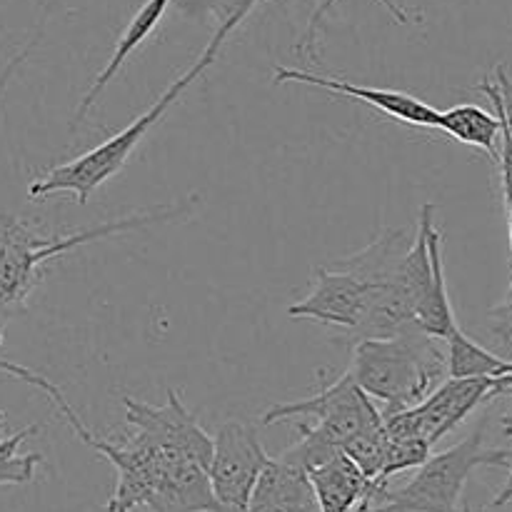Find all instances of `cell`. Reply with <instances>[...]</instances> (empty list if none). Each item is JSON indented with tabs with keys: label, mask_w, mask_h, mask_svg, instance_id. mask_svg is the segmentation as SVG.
I'll return each instance as SVG.
<instances>
[{
	"label": "cell",
	"mask_w": 512,
	"mask_h": 512,
	"mask_svg": "<svg viewBox=\"0 0 512 512\" xmlns=\"http://www.w3.org/2000/svg\"><path fill=\"white\" fill-rule=\"evenodd\" d=\"M195 198H188L180 205L150 210V213L128 215V218L103 223L98 228L78 230L70 235H45L30 228L20 218L10 213H0V323L23 310L25 300L33 293L35 285L43 278V268L55 258H63L70 250L88 245L93 240L110 238V235L130 233V230L150 228L155 223H168L188 213Z\"/></svg>",
	"instance_id": "cell-1"
},
{
	"label": "cell",
	"mask_w": 512,
	"mask_h": 512,
	"mask_svg": "<svg viewBox=\"0 0 512 512\" xmlns=\"http://www.w3.org/2000/svg\"><path fill=\"white\" fill-rule=\"evenodd\" d=\"M438 338L413 328L395 338L360 340L353 350L350 375L375 400L383 415L415 408L448 373V355L438 350Z\"/></svg>",
	"instance_id": "cell-2"
},
{
	"label": "cell",
	"mask_w": 512,
	"mask_h": 512,
	"mask_svg": "<svg viewBox=\"0 0 512 512\" xmlns=\"http://www.w3.org/2000/svg\"><path fill=\"white\" fill-rule=\"evenodd\" d=\"M403 240V230H390L360 253L333 263V268L315 270L313 290L305 300L290 305V318L338 325L348 333L358 328L380 288L398 273L403 255L408 253L403 250Z\"/></svg>",
	"instance_id": "cell-3"
},
{
	"label": "cell",
	"mask_w": 512,
	"mask_h": 512,
	"mask_svg": "<svg viewBox=\"0 0 512 512\" xmlns=\"http://www.w3.org/2000/svg\"><path fill=\"white\" fill-rule=\"evenodd\" d=\"M225 40H228V35L215 30L210 43L205 45L203 53L198 55V60H195L183 75H178V80H173L170 88L165 90L163 95H158V100H155L143 115H138L128 128H123L118 135H113V138H108L105 143H100L98 148L88 150V153L70 160V163H63L58 165V168L48 170L43 178H38L28 188L30 198L40 200L55 193H73L78 205L88 203L90 195H93L105 180H110L113 175H118L120 170L125 168V163H128L130 155L135 153L140 140L153 130L155 123H160V120L165 118L170 105H173L175 100H180V95L188 90V85L193 83V80H198L200 75L215 63L218 53L223 50Z\"/></svg>",
	"instance_id": "cell-4"
},
{
	"label": "cell",
	"mask_w": 512,
	"mask_h": 512,
	"mask_svg": "<svg viewBox=\"0 0 512 512\" xmlns=\"http://www.w3.org/2000/svg\"><path fill=\"white\" fill-rule=\"evenodd\" d=\"M485 425L463 443L430 455L400 490H385L365 512H458L465 483L478 468H510V450L485 448Z\"/></svg>",
	"instance_id": "cell-5"
},
{
	"label": "cell",
	"mask_w": 512,
	"mask_h": 512,
	"mask_svg": "<svg viewBox=\"0 0 512 512\" xmlns=\"http://www.w3.org/2000/svg\"><path fill=\"white\" fill-rule=\"evenodd\" d=\"M398 278L415 308V323L420 330L438 340H448L458 328L453 305L448 298L443 265V233L435 225V205L425 203L420 210V223L415 243L403 255Z\"/></svg>",
	"instance_id": "cell-6"
},
{
	"label": "cell",
	"mask_w": 512,
	"mask_h": 512,
	"mask_svg": "<svg viewBox=\"0 0 512 512\" xmlns=\"http://www.w3.org/2000/svg\"><path fill=\"white\" fill-rule=\"evenodd\" d=\"M298 418L315 420L310 425L318 430L320 438H325L330 445L343 450L353 435H358L370 423L383 418V410H378L375 400L355 383V378L348 370V373L340 375L333 385L323 388L313 398L273 405L263 415V425Z\"/></svg>",
	"instance_id": "cell-7"
},
{
	"label": "cell",
	"mask_w": 512,
	"mask_h": 512,
	"mask_svg": "<svg viewBox=\"0 0 512 512\" xmlns=\"http://www.w3.org/2000/svg\"><path fill=\"white\" fill-rule=\"evenodd\" d=\"M498 378H448L420 405L383 415L390 440L423 438L430 445L453 433L478 405L490 403Z\"/></svg>",
	"instance_id": "cell-8"
},
{
	"label": "cell",
	"mask_w": 512,
	"mask_h": 512,
	"mask_svg": "<svg viewBox=\"0 0 512 512\" xmlns=\"http://www.w3.org/2000/svg\"><path fill=\"white\" fill-rule=\"evenodd\" d=\"M268 460L270 455L265 453L253 425L240 420L220 425L213 438V458L208 468L220 512H248L253 490Z\"/></svg>",
	"instance_id": "cell-9"
},
{
	"label": "cell",
	"mask_w": 512,
	"mask_h": 512,
	"mask_svg": "<svg viewBox=\"0 0 512 512\" xmlns=\"http://www.w3.org/2000/svg\"><path fill=\"white\" fill-rule=\"evenodd\" d=\"M125 418L138 438L148 440L163 453L188 455L210 468L213 438L198 425L195 415L183 405L175 390H168L165 405H148L125 395Z\"/></svg>",
	"instance_id": "cell-10"
},
{
	"label": "cell",
	"mask_w": 512,
	"mask_h": 512,
	"mask_svg": "<svg viewBox=\"0 0 512 512\" xmlns=\"http://www.w3.org/2000/svg\"><path fill=\"white\" fill-rule=\"evenodd\" d=\"M275 83H305L315 85V88L330 90L335 95H345V98L360 100V103L370 105V108L380 110L388 118L400 120V123L418 125V128H438L440 110L433 105L423 103L420 98L410 93H400V90H385V88H368V85H355L350 80L340 78H325V75L310 73V70L298 68H275Z\"/></svg>",
	"instance_id": "cell-11"
},
{
	"label": "cell",
	"mask_w": 512,
	"mask_h": 512,
	"mask_svg": "<svg viewBox=\"0 0 512 512\" xmlns=\"http://www.w3.org/2000/svg\"><path fill=\"white\" fill-rule=\"evenodd\" d=\"M248 512H320L308 470L288 458H270L260 473Z\"/></svg>",
	"instance_id": "cell-12"
},
{
	"label": "cell",
	"mask_w": 512,
	"mask_h": 512,
	"mask_svg": "<svg viewBox=\"0 0 512 512\" xmlns=\"http://www.w3.org/2000/svg\"><path fill=\"white\" fill-rule=\"evenodd\" d=\"M170 3H173V0H145V3L140 5V10L133 15V18H130V23L125 25L123 35L118 38V45H115V50H113V55H110L108 65L100 70L98 78H95V83L90 85V90L83 95V100H80L78 110H75L73 128H75V125L83 123L85 115H88V110L95 105V100L103 95V90L108 88V85L113 83L115 75L120 73V68L125 65V60H128L130 55H133L135 50H138L140 45H143L145 40L150 38V33L158 28L160 20H163L165 10H168Z\"/></svg>",
	"instance_id": "cell-13"
},
{
	"label": "cell",
	"mask_w": 512,
	"mask_h": 512,
	"mask_svg": "<svg viewBox=\"0 0 512 512\" xmlns=\"http://www.w3.org/2000/svg\"><path fill=\"white\" fill-rule=\"evenodd\" d=\"M308 475L320 512H358L373 488V480L365 478L363 470L345 453H338Z\"/></svg>",
	"instance_id": "cell-14"
},
{
	"label": "cell",
	"mask_w": 512,
	"mask_h": 512,
	"mask_svg": "<svg viewBox=\"0 0 512 512\" xmlns=\"http://www.w3.org/2000/svg\"><path fill=\"white\" fill-rule=\"evenodd\" d=\"M438 130H443L445 135H450L458 143L485 150L493 160L500 158L498 140L500 133H503V123H500L498 113H488V110L473 103L455 105L450 110H440Z\"/></svg>",
	"instance_id": "cell-15"
},
{
	"label": "cell",
	"mask_w": 512,
	"mask_h": 512,
	"mask_svg": "<svg viewBox=\"0 0 512 512\" xmlns=\"http://www.w3.org/2000/svg\"><path fill=\"white\" fill-rule=\"evenodd\" d=\"M448 343V378H500L512 373V360H503L455 328Z\"/></svg>",
	"instance_id": "cell-16"
},
{
	"label": "cell",
	"mask_w": 512,
	"mask_h": 512,
	"mask_svg": "<svg viewBox=\"0 0 512 512\" xmlns=\"http://www.w3.org/2000/svg\"><path fill=\"white\" fill-rule=\"evenodd\" d=\"M388 445L390 435L388 430H385V418H380L375 420V423H370L368 428L360 430L358 435H353V438L345 443L343 453L363 470L365 478L375 483V480L380 478V473H383Z\"/></svg>",
	"instance_id": "cell-17"
},
{
	"label": "cell",
	"mask_w": 512,
	"mask_h": 512,
	"mask_svg": "<svg viewBox=\"0 0 512 512\" xmlns=\"http://www.w3.org/2000/svg\"><path fill=\"white\" fill-rule=\"evenodd\" d=\"M38 430L40 425H28L10 438L0 440V485H25L35 478V468L43 463V455L20 453V445Z\"/></svg>",
	"instance_id": "cell-18"
},
{
	"label": "cell",
	"mask_w": 512,
	"mask_h": 512,
	"mask_svg": "<svg viewBox=\"0 0 512 512\" xmlns=\"http://www.w3.org/2000/svg\"><path fill=\"white\" fill-rule=\"evenodd\" d=\"M260 0H178V8L190 18H213L215 30L230 38Z\"/></svg>",
	"instance_id": "cell-19"
},
{
	"label": "cell",
	"mask_w": 512,
	"mask_h": 512,
	"mask_svg": "<svg viewBox=\"0 0 512 512\" xmlns=\"http://www.w3.org/2000/svg\"><path fill=\"white\" fill-rule=\"evenodd\" d=\"M433 445L423 438H403V440H390L388 455H385V465L380 478L375 480V488H388V480L393 475L405 473L410 468H420L425 460L430 458Z\"/></svg>",
	"instance_id": "cell-20"
},
{
	"label": "cell",
	"mask_w": 512,
	"mask_h": 512,
	"mask_svg": "<svg viewBox=\"0 0 512 512\" xmlns=\"http://www.w3.org/2000/svg\"><path fill=\"white\" fill-rule=\"evenodd\" d=\"M478 90L483 95H488L495 113L500 115V120H503L505 128H508L512 135V78L508 75V70H505V65H498V68H495V80L485 78L483 83L478 85Z\"/></svg>",
	"instance_id": "cell-21"
},
{
	"label": "cell",
	"mask_w": 512,
	"mask_h": 512,
	"mask_svg": "<svg viewBox=\"0 0 512 512\" xmlns=\"http://www.w3.org/2000/svg\"><path fill=\"white\" fill-rule=\"evenodd\" d=\"M380 3H383L385 8L390 10V15H393V18L398 20V23H403V25L410 23V13L403 8V5H398V3H395V0H380ZM333 5H335V0H323V3H320V8H315L313 18H310V25H308V33H305L303 40H300V43H298V50H303L305 58H310V60H313V63H315V60H318V50H315V40H318V28H320V23H323V18H325V15H328V10L333 8Z\"/></svg>",
	"instance_id": "cell-22"
},
{
	"label": "cell",
	"mask_w": 512,
	"mask_h": 512,
	"mask_svg": "<svg viewBox=\"0 0 512 512\" xmlns=\"http://www.w3.org/2000/svg\"><path fill=\"white\" fill-rule=\"evenodd\" d=\"M0 370H3V373H8V375H13V378L23 380V383L33 385V388L43 390V393L48 395L50 400H53L55 408H60V405H63V403H68V400H65V395L60 393L58 385H53V383H50L48 378H43V375H38V373H35V370L25 368V365L10 363V360H3V358H0Z\"/></svg>",
	"instance_id": "cell-23"
},
{
	"label": "cell",
	"mask_w": 512,
	"mask_h": 512,
	"mask_svg": "<svg viewBox=\"0 0 512 512\" xmlns=\"http://www.w3.org/2000/svg\"><path fill=\"white\" fill-rule=\"evenodd\" d=\"M40 35H43V25H40L38 28V33L33 35V38H30V43L25 45L23 50H20L18 55H15L13 60H10L8 65H5V70H3V75H0V103H3V98H5V93H8V85H10V80H13V75L18 73V68L20 65L25 63V60H28V55L33 53V48L35 45H38V40H40Z\"/></svg>",
	"instance_id": "cell-24"
},
{
	"label": "cell",
	"mask_w": 512,
	"mask_h": 512,
	"mask_svg": "<svg viewBox=\"0 0 512 512\" xmlns=\"http://www.w3.org/2000/svg\"><path fill=\"white\" fill-rule=\"evenodd\" d=\"M508 503H512V463H510V473H508V480H505L503 490H500L493 500L495 508H503V505H508Z\"/></svg>",
	"instance_id": "cell-25"
},
{
	"label": "cell",
	"mask_w": 512,
	"mask_h": 512,
	"mask_svg": "<svg viewBox=\"0 0 512 512\" xmlns=\"http://www.w3.org/2000/svg\"><path fill=\"white\" fill-rule=\"evenodd\" d=\"M512 385V373H508V375H500L498 380H495V388H493V393H490V400H495L500 395V390H505V388H510Z\"/></svg>",
	"instance_id": "cell-26"
},
{
	"label": "cell",
	"mask_w": 512,
	"mask_h": 512,
	"mask_svg": "<svg viewBox=\"0 0 512 512\" xmlns=\"http://www.w3.org/2000/svg\"><path fill=\"white\" fill-rule=\"evenodd\" d=\"M500 425H503V433L512 440V410H510V413H505L503 418H500Z\"/></svg>",
	"instance_id": "cell-27"
},
{
	"label": "cell",
	"mask_w": 512,
	"mask_h": 512,
	"mask_svg": "<svg viewBox=\"0 0 512 512\" xmlns=\"http://www.w3.org/2000/svg\"><path fill=\"white\" fill-rule=\"evenodd\" d=\"M505 210H508V230H510V250H512V203L505 205ZM508 298H512V285L508 290Z\"/></svg>",
	"instance_id": "cell-28"
},
{
	"label": "cell",
	"mask_w": 512,
	"mask_h": 512,
	"mask_svg": "<svg viewBox=\"0 0 512 512\" xmlns=\"http://www.w3.org/2000/svg\"><path fill=\"white\" fill-rule=\"evenodd\" d=\"M498 398H512V385H510V388L500 390V395H498Z\"/></svg>",
	"instance_id": "cell-29"
},
{
	"label": "cell",
	"mask_w": 512,
	"mask_h": 512,
	"mask_svg": "<svg viewBox=\"0 0 512 512\" xmlns=\"http://www.w3.org/2000/svg\"><path fill=\"white\" fill-rule=\"evenodd\" d=\"M3 425H5V413L0 410V440H3Z\"/></svg>",
	"instance_id": "cell-30"
},
{
	"label": "cell",
	"mask_w": 512,
	"mask_h": 512,
	"mask_svg": "<svg viewBox=\"0 0 512 512\" xmlns=\"http://www.w3.org/2000/svg\"><path fill=\"white\" fill-rule=\"evenodd\" d=\"M465 512H473V510H465Z\"/></svg>",
	"instance_id": "cell-31"
}]
</instances>
